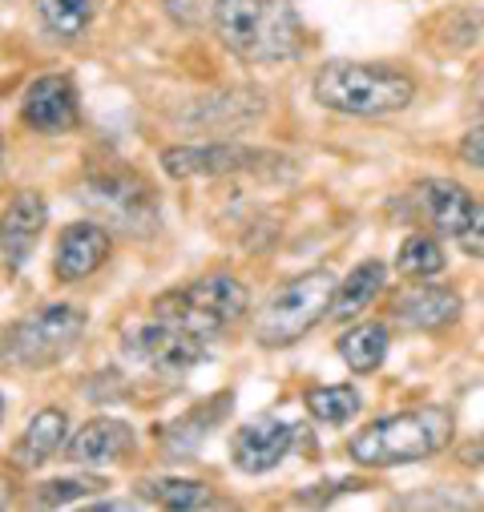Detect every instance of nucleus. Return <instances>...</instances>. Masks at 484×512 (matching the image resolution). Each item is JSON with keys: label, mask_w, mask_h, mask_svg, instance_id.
Returning a JSON list of instances; mask_svg holds the SVG:
<instances>
[{"label": "nucleus", "mask_w": 484, "mask_h": 512, "mask_svg": "<svg viewBox=\"0 0 484 512\" xmlns=\"http://www.w3.org/2000/svg\"><path fill=\"white\" fill-rule=\"evenodd\" d=\"M315 101L347 117H388L416 101V81L396 65L327 61L315 73Z\"/></svg>", "instance_id": "nucleus-3"}, {"label": "nucleus", "mask_w": 484, "mask_h": 512, "mask_svg": "<svg viewBox=\"0 0 484 512\" xmlns=\"http://www.w3.org/2000/svg\"><path fill=\"white\" fill-rule=\"evenodd\" d=\"M33 5H37L41 25H45L57 41H77V37L93 25L101 0H33Z\"/></svg>", "instance_id": "nucleus-21"}, {"label": "nucleus", "mask_w": 484, "mask_h": 512, "mask_svg": "<svg viewBox=\"0 0 484 512\" xmlns=\"http://www.w3.org/2000/svg\"><path fill=\"white\" fill-rule=\"evenodd\" d=\"M0 420H5V396H0Z\"/></svg>", "instance_id": "nucleus-30"}, {"label": "nucleus", "mask_w": 484, "mask_h": 512, "mask_svg": "<svg viewBox=\"0 0 484 512\" xmlns=\"http://www.w3.org/2000/svg\"><path fill=\"white\" fill-rule=\"evenodd\" d=\"M251 307V295L234 275H206L182 291H170L154 303V315L182 323L186 331L202 335V339H218L230 323H238Z\"/></svg>", "instance_id": "nucleus-7"}, {"label": "nucleus", "mask_w": 484, "mask_h": 512, "mask_svg": "<svg viewBox=\"0 0 484 512\" xmlns=\"http://www.w3.org/2000/svg\"><path fill=\"white\" fill-rule=\"evenodd\" d=\"M113 250V234L101 222H73L61 230L57 238V259H53V275L57 283H81L93 271H101V263Z\"/></svg>", "instance_id": "nucleus-12"}, {"label": "nucleus", "mask_w": 484, "mask_h": 512, "mask_svg": "<svg viewBox=\"0 0 484 512\" xmlns=\"http://www.w3.org/2000/svg\"><path fill=\"white\" fill-rule=\"evenodd\" d=\"M388 283V271L380 259H368V263H359L339 287H335V303H331V315L335 319H355L359 311H368L372 299H380Z\"/></svg>", "instance_id": "nucleus-19"}, {"label": "nucleus", "mask_w": 484, "mask_h": 512, "mask_svg": "<svg viewBox=\"0 0 484 512\" xmlns=\"http://www.w3.org/2000/svg\"><path fill=\"white\" fill-rule=\"evenodd\" d=\"M126 351L146 363L150 371H162V375H182L190 367H198L210 351V339L186 331L182 323L174 319H162L154 315L150 323H138L126 331Z\"/></svg>", "instance_id": "nucleus-8"}, {"label": "nucleus", "mask_w": 484, "mask_h": 512, "mask_svg": "<svg viewBox=\"0 0 484 512\" xmlns=\"http://www.w3.org/2000/svg\"><path fill=\"white\" fill-rule=\"evenodd\" d=\"M218 41L247 65H275L303 53L307 33L287 0H222L214 17Z\"/></svg>", "instance_id": "nucleus-2"}, {"label": "nucleus", "mask_w": 484, "mask_h": 512, "mask_svg": "<svg viewBox=\"0 0 484 512\" xmlns=\"http://www.w3.org/2000/svg\"><path fill=\"white\" fill-rule=\"evenodd\" d=\"M9 496H13V484H9V476H5V472H0V508L9 504Z\"/></svg>", "instance_id": "nucleus-29"}, {"label": "nucleus", "mask_w": 484, "mask_h": 512, "mask_svg": "<svg viewBox=\"0 0 484 512\" xmlns=\"http://www.w3.org/2000/svg\"><path fill=\"white\" fill-rule=\"evenodd\" d=\"M230 412V396H218L214 408L210 404H198L194 412H186L182 420H174L170 428H162V452L166 460H190L198 452V444L214 432V420Z\"/></svg>", "instance_id": "nucleus-18"}, {"label": "nucleus", "mask_w": 484, "mask_h": 512, "mask_svg": "<svg viewBox=\"0 0 484 512\" xmlns=\"http://www.w3.org/2000/svg\"><path fill=\"white\" fill-rule=\"evenodd\" d=\"M460 250L472 254V259H484V202H472V214L464 222V230L456 234Z\"/></svg>", "instance_id": "nucleus-27"}, {"label": "nucleus", "mask_w": 484, "mask_h": 512, "mask_svg": "<svg viewBox=\"0 0 484 512\" xmlns=\"http://www.w3.org/2000/svg\"><path fill=\"white\" fill-rule=\"evenodd\" d=\"M61 452H65V460H73L81 468L117 464L134 452V428L121 420H109V416H97V420L81 424V432H73Z\"/></svg>", "instance_id": "nucleus-14"}, {"label": "nucleus", "mask_w": 484, "mask_h": 512, "mask_svg": "<svg viewBox=\"0 0 484 512\" xmlns=\"http://www.w3.org/2000/svg\"><path fill=\"white\" fill-rule=\"evenodd\" d=\"M335 275L327 267H315L307 275L287 279L283 287H275L259 315H255V339L263 347H291L299 343L307 331H315L335 303Z\"/></svg>", "instance_id": "nucleus-4"}, {"label": "nucleus", "mask_w": 484, "mask_h": 512, "mask_svg": "<svg viewBox=\"0 0 484 512\" xmlns=\"http://www.w3.org/2000/svg\"><path fill=\"white\" fill-rule=\"evenodd\" d=\"M275 162V154L267 150H251V146H234V142H214V146H170L162 150V166L170 178H222V174H238Z\"/></svg>", "instance_id": "nucleus-9"}, {"label": "nucleus", "mask_w": 484, "mask_h": 512, "mask_svg": "<svg viewBox=\"0 0 484 512\" xmlns=\"http://www.w3.org/2000/svg\"><path fill=\"white\" fill-rule=\"evenodd\" d=\"M77 202L105 226L117 234H134L146 238L158 226V194L146 178H138L134 170H89L77 186Z\"/></svg>", "instance_id": "nucleus-5"}, {"label": "nucleus", "mask_w": 484, "mask_h": 512, "mask_svg": "<svg viewBox=\"0 0 484 512\" xmlns=\"http://www.w3.org/2000/svg\"><path fill=\"white\" fill-rule=\"evenodd\" d=\"M392 311H396V319H400L404 327H412V331H444V327H452V323L460 319L464 303H460V295H456L452 287H428V283L420 279V287L404 291V295L392 303Z\"/></svg>", "instance_id": "nucleus-16"}, {"label": "nucleus", "mask_w": 484, "mask_h": 512, "mask_svg": "<svg viewBox=\"0 0 484 512\" xmlns=\"http://www.w3.org/2000/svg\"><path fill=\"white\" fill-rule=\"evenodd\" d=\"M65 440H69V420H65V412H61V408H41V412L29 420V428L21 432V440H17V448H13V460H17L21 468H45V464L65 448Z\"/></svg>", "instance_id": "nucleus-17"}, {"label": "nucleus", "mask_w": 484, "mask_h": 512, "mask_svg": "<svg viewBox=\"0 0 484 512\" xmlns=\"http://www.w3.org/2000/svg\"><path fill=\"white\" fill-rule=\"evenodd\" d=\"M101 488H105L101 476H85V472L81 476H57V480H49L33 492V504L37 508H61V504H77V500H85Z\"/></svg>", "instance_id": "nucleus-25"}, {"label": "nucleus", "mask_w": 484, "mask_h": 512, "mask_svg": "<svg viewBox=\"0 0 484 512\" xmlns=\"http://www.w3.org/2000/svg\"><path fill=\"white\" fill-rule=\"evenodd\" d=\"M460 158L476 170H484V125H476V130H468L460 138Z\"/></svg>", "instance_id": "nucleus-28"}, {"label": "nucleus", "mask_w": 484, "mask_h": 512, "mask_svg": "<svg viewBox=\"0 0 484 512\" xmlns=\"http://www.w3.org/2000/svg\"><path fill=\"white\" fill-rule=\"evenodd\" d=\"M138 492H142V500L162 504V508H178V512L210 508V504H214V492H210L202 480H186V476H158V480H142V484H138Z\"/></svg>", "instance_id": "nucleus-22"}, {"label": "nucleus", "mask_w": 484, "mask_h": 512, "mask_svg": "<svg viewBox=\"0 0 484 512\" xmlns=\"http://www.w3.org/2000/svg\"><path fill=\"white\" fill-rule=\"evenodd\" d=\"M162 5H166V13H170L178 25L202 29V25H210V21L218 17L222 0H162Z\"/></svg>", "instance_id": "nucleus-26"}, {"label": "nucleus", "mask_w": 484, "mask_h": 512, "mask_svg": "<svg viewBox=\"0 0 484 512\" xmlns=\"http://www.w3.org/2000/svg\"><path fill=\"white\" fill-rule=\"evenodd\" d=\"M472 194L460 186V182H448V178H428L412 190V206L416 214L440 234V238H456L472 214Z\"/></svg>", "instance_id": "nucleus-15"}, {"label": "nucleus", "mask_w": 484, "mask_h": 512, "mask_svg": "<svg viewBox=\"0 0 484 512\" xmlns=\"http://www.w3.org/2000/svg\"><path fill=\"white\" fill-rule=\"evenodd\" d=\"M49 222V206L37 190H21L9 210L0 214V254H5L9 271H21L29 263V254L41 242V230Z\"/></svg>", "instance_id": "nucleus-13"}, {"label": "nucleus", "mask_w": 484, "mask_h": 512, "mask_svg": "<svg viewBox=\"0 0 484 512\" xmlns=\"http://www.w3.org/2000/svg\"><path fill=\"white\" fill-rule=\"evenodd\" d=\"M396 267L404 279H436L444 271V246H440V234H412L400 242V254H396Z\"/></svg>", "instance_id": "nucleus-23"}, {"label": "nucleus", "mask_w": 484, "mask_h": 512, "mask_svg": "<svg viewBox=\"0 0 484 512\" xmlns=\"http://www.w3.org/2000/svg\"><path fill=\"white\" fill-rule=\"evenodd\" d=\"M21 121L37 134H65L77 125V89L65 73H49V77H37L29 89H25V101H21Z\"/></svg>", "instance_id": "nucleus-11"}, {"label": "nucleus", "mask_w": 484, "mask_h": 512, "mask_svg": "<svg viewBox=\"0 0 484 512\" xmlns=\"http://www.w3.org/2000/svg\"><path fill=\"white\" fill-rule=\"evenodd\" d=\"M359 408H363V400H359V392L351 388V383H339V388H315V392H307V412H311L319 424H331V428L351 424V420L359 416Z\"/></svg>", "instance_id": "nucleus-24"}, {"label": "nucleus", "mask_w": 484, "mask_h": 512, "mask_svg": "<svg viewBox=\"0 0 484 512\" xmlns=\"http://www.w3.org/2000/svg\"><path fill=\"white\" fill-rule=\"evenodd\" d=\"M295 444V428L287 420H251L242 424L230 440V460L238 472L247 476H263L271 468L283 464V456L291 452Z\"/></svg>", "instance_id": "nucleus-10"}, {"label": "nucleus", "mask_w": 484, "mask_h": 512, "mask_svg": "<svg viewBox=\"0 0 484 512\" xmlns=\"http://www.w3.org/2000/svg\"><path fill=\"white\" fill-rule=\"evenodd\" d=\"M456 420L444 404H420L408 412H392L363 432L351 436L347 456L363 468H400L420 464L428 456H440L452 444Z\"/></svg>", "instance_id": "nucleus-1"}, {"label": "nucleus", "mask_w": 484, "mask_h": 512, "mask_svg": "<svg viewBox=\"0 0 484 512\" xmlns=\"http://www.w3.org/2000/svg\"><path fill=\"white\" fill-rule=\"evenodd\" d=\"M81 335H85V311L81 307H69V303L41 307L5 331V339H0V363L13 367V371L53 367L81 343Z\"/></svg>", "instance_id": "nucleus-6"}, {"label": "nucleus", "mask_w": 484, "mask_h": 512, "mask_svg": "<svg viewBox=\"0 0 484 512\" xmlns=\"http://www.w3.org/2000/svg\"><path fill=\"white\" fill-rule=\"evenodd\" d=\"M388 343H392L388 327L372 319V323H359V327H351V331L339 335V355H343V363H347L355 375H372V371L384 363Z\"/></svg>", "instance_id": "nucleus-20"}]
</instances>
